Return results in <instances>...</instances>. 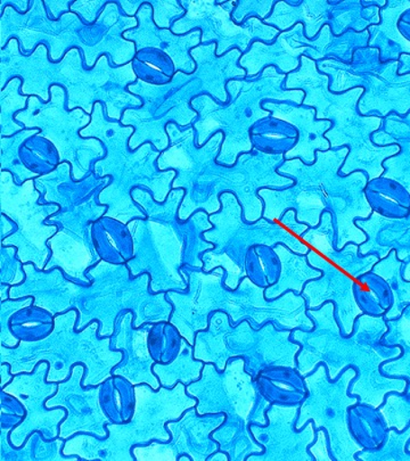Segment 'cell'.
<instances>
[{"mask_svg":"<svg viewBox=\"0 0 410 461\" xmlns=\"http://www.w3.org/2000/svg\"><path fill=\"white\" fill-rule=\"evenodd\" d=\"M349 152V148L318 150L313 166L305 165L300 158L285 159L278 174L295 176L297 183L284 191L263 188L259 192L265 202L263 219L279 221L287 210L293 209L299 222L314 228L326 210L335 217L336 249H343L348 243H366L367 236L355 220L369 218L373 213L364 192L369 176L364 171L348 176L339 175Z\"/></svg>","mask_w":410,"mask_h":461,"instance_id":"obj_1","label":"cell"},{"mask_svg":"<svg viewBox=\"0 0 410 461\" xmlns=\"http://www.w3.org/2000/svg\"><path fill=\"white\" fill-rule=\"evenodd\" d=\"M285 89L304 90L305 97L302 105L314 107L317 120L333 123L331 131L325 133L331 149H351L341 167V176L364 171L369 180L378 179L386 171L383 162L400 152L398 145L377 146L373 143L372 135L382 127L383 118L361 115L358 111L364 88H353L342 94L332 93L330 77L319 72L314 59L302 56L300 68L287 75Z\"/></svg>","mask_w":410,"mask_h":461,"instance_id":"obj_2","label":"cell"},{"mask_svg":"<svg viewBox=\"0 0 410 461\" xmlns=\"http://www.w3.org/2000/svg\"><path fill=\"white\" fill-rule=\"evenodd\" d=\"M77 310L54 318L53 331L46 339L29 342L20 340L19 347H0V361L10 364L13 375L32 373L39 363L50 364L49 383H62L71 376L75 365H85L87 368L82 385L85 387L102 385L114 376L112 370L123 363V353L111 351L110 338L97 339L99 322H92L84 330H75Z\"/></svg>","mask_w":410,"mask_h":461,"instance_id":"obj_3","label":"cell"},{"mask_svg":"<svg viewBox=\"0 0 410 461\" xmlns=\"http://www.w3.org/2000/svg\"><path fill=\"white\" fill-rule=\"evenodd\" d=\"M189 395L198 400V415L224 413L226 420L215 429L213 438L220 450L227 452L232 461H243L250 456L262 454L265 447L256 443L251 425H267L269 401L262 396L251 374L245 372V360L237 357L220 373L213 364L205 366L198 381L187 386Z\"/></svg>","mask_w":410,"mask_h":461,"instance_id":"obj_4","label":"cell"},{"mask_svg":"<svg viewBox=\"0 0 410 461\" xmlns=\"http://www.w3.org/2000/svg\"><path fill=\"white\" fill-rule=\"evenodd\" d=\"M287 75L275 67L266 68L256 81L231 80L227 93L232 95L230 106L217 104L208 95L193 99L191 105L200 113V120L194 124L198 131L197 144L208 143L214 132H224L222 152L217 161L222 165L234 166L237 157L251 152L253 145L249 131L258 120L269 118L271 112L263 109L265 99L291 104H304L305 93L301 89H285Z\"/></svg>","mask_w":410,"mask_h":461,"instance_id":"obj_5","label":"cell"},{"mask_svg":"<svg viewBox=\"0 0 410 461\" xmlns=\"http://www.w3.org/2000/svg\"><path fill=\"white\" fill-rule=\"evenodd\" d=\"M135 412L128 424H107L109 437L97 439L93 435L76 434L67 439L63 454L79 456L82 460L132 461L135 446L153 441H170L167 423L178 420L188 409L197 406L196 396L187 395V385L174 389L161 386L155 391L148 384L135 386Z\"/></svg>","mask_w":410,"mask_h":461,"instance_id":"obj_6","label":"cell"},{"mask_svg":"<svg viewBox=\"0 0 410 461\" xmlns=\"http://www.w3.org/2000/svg\"><path fill=\"white\" fill-rule=\"evenodd\" d=\"M335 228L333 214L323 212L321 223L310 228L301 240L310 248L306 254L309 265L323 271V278L310 280L302 292L306 301V309L322 307L327 301H333L335 316L341 331L351 336L355 330L356 319L364 312L357 304L355 286L357 280L379 261L377 256L360 258V248L348 243L343 249L335 248Z\"/></svg>","mask_w":410,"mask_h":461,"instance_id":"obj_7","label":"cell"},{"mask_svg":"<svg viewBox=\"0 0 410 461\" xmlns=\"http://www.w3.org/2000/svg\"><path fill=\"white\" fill-rule=\"evenodd\" d=\"M93 286L85 287L79 308V324L77 330L92 324L95 319L102 322L99 338L114 335L116 314L123 309L136 313L133 327L141 329L144 324L169 321L172 305L164 299V294L152 296L149 293L150 276L141 275L138 279H129L127 265L114 266L99 261L88 271Z\"/></svg>","mask_w":410,"mask_h":461,"instance_id":"obj_8","label":"cell"},{"mask_svg":"<svg viewBox=\"0 0 410 461\" xmlns=\"http://www.w3.org/2000/svg\"><path fill=\"white\" fill-rule=\"evenodd\" d=\"M228 314L215 312L210 319L208 331H198L194 344V357L203 363L214 364L224 372L231 357H243L249 374L269 367L296 368V355L300 344L290 342V330L279 331L269 321L260 330H253L249 321L232 329Z\"/></svg>","mask_w":410,"mask_h":461,"instance_id":"obj_9","label":"cell"},{"mask_svg":"<svg viewBox=\"0 0 410 461\" xmlns=\"http://www.w3.org/2000/svg\"><path fill=\"white\" fill-rule=\"evenodd\" d=\"M399 67L400 61L382 63L379 50L370 47L356 50L351 64L336 59L317 62L319 72L330 77L332 93L364 88L358 111L361 115L381 118L392 112L405 116L410 111V73L399 76Z\"/></svg>","mask_w":410,"mask_h":461,"instance_id":"obj_10","label":"cell"},{"mask_svg":"<svg viewBox=\"0 0 410 461\" xmlns=\"http://www.w3.org/2000/svg\"><path fill=\"white\" fill-rule=\"evenodd\" d=\"M132 132V127H121L118 122H107L105 114H103V105L101 103H96L94 106L92 122L80 131L81 137H98L99 140H102V143H105L107 149H109L107 157L119 161L120 166L105 165V163L98 161L95 165V170L97 172L101 169L106 170L111 167L109 172L115 176V180L110 187L105 188L109 189V191L118 187L119 184L123 183L118 196L109 204V210H107L105 217L118 220V221L124 223V225H127L133 218L146 219L148 217L146 213L142 212L141 209H138L132 203L131 192H129L132 187V184L141 183L146 185V186L152 189L154 200L158 203H162L167 197L163 196V194L159 192V189L152 182H150L149 179L144 178L142 176L157 180V182L166 185L168 187H171L170 184L172 182V179H158L152 176H162L167 174V171L159 174V172L155 171L152 167H137L138 163L144 161L137 159L141 149L138 150V153L128 152V140ZM109 172H106V174H109Z\"/></svg>","mask_w":410,"mask_h":461,"instance_id":"obj_11","label":"cell"},{"mask_svg":"<svg viewBox=\"0 0 410 461\" xmlns=\"http://www.w3.org/2000/svg\"><path fill=\"white\" fill-rule=\"evenodd\" d=\"M355 377L357 370L351 367L345 370L339 381L331 383L323 365H319L310 376L305 377L309 394L300 406L296 429H304L310 420H314L318 429H325L333 460L355 461L357 452L364 450L348 426V408L358 402L356 396L348 394L349 386Z\"/></svg>","mask_w":410,"mask_h":461,"instance_id":"obj_12","label":"cell"},{"mask_svg":"<svg viewBox=\"0 0 410 461\" xmlns=\"http://www.w3.org/2000/svg\"><path fill=\"white\" fill-rule=\"evenodd\" d=\"M51 102L42 105L36 96L29 99L27 110L15 115L17 122L25 128L41 129L38 137H45L54 144L59 154V161H68L72 166L73 179L79 180L88 174L93 158L105 157V149L97 140H82L80 131L92 122V116L77 109L64 110V89L51 86Z\"/></svg>","mask_w":410,"mask_h":461,"instance_id":"obj_13","label":"cell"},{"mask_svg":"<svg viewBox=\"0 0 410 461\" xmlns=\"http://www.w3.org/2000/svg\"><path fill=\"white\" fill-rule=\"evenodd\" d=\"M29 179L16 186L10 172L2 171V212L16 223L17 230L3 240V248L15 247L16 258L23 264H33L45 270L50 258L49 240L58 231L55 225H46L45 220L58 212V205H39L41 193Z\"/></svg>","mask_w":410,"mask_h":461,"instance_id":"obj_14","label":"cell"},{"mask_svg":"<svg viewBox=\"0 0 410 461\" xmlns=\"http://www.w3.org/2000/svg\"><path fill=\"white\" fill-rule=\"evenodd\" d=\"M149 220H136L128 228L133 239L135 258L127 262L132 277L145 273L152 277L150 290L153 293L185 292L187 283L180 274L183 265L185 240L172 223Z\"/></svg>","mask_w":410,"mask_h":461,"instance_id":"obj_15","label":"cell"},{"mask_svg":"<svg viewBox=\"0 0 410 461\" xmlns=\"http://www.w3.org/2000/svg\"><path fill=\"white\" fill-rule=\"evenodd\" d=\"M187 8V15L177 21L172 32L183 34L191 29L202 32L201 44L215 42V55L223 56L236 47L246 53L254 41L271 44L280 34L279 30L263 23L258 17H250L243 24L237 25L232 12L237 2H180Z\"/></svg>","mask_w":410,"mask_h":461,"instance_id":"obj_16","label":"cell"},{"mask_svg":"<svg viewBox=\"0 0 410 461\" xmlns=\"http://www.w3.org/2000/svg\"><path fill=\"white\" fill-rule=\"evenodd\" d=\"M378 6H364L360 0L327 2V0H305L299 5L291 2H278L271 14L263 23L285 32L297 23L305 25V37L313 41L328 25L335 36H342L349 30L364 32L381 23Z\"/></svg>","mask_w":410,"mask_h":461,"instance_id":"obj_17","label":"cell"},{"mask_svg":"<svg viewBox=\"0 0 410 461\" xmlns=\"http://www.w3.org/2000/svg\"><path fill=\"white\" fill-rule=\"evenodd\" d=\"M265 287L254 285L249 277H244L239 290L228 292L223 286L217 297V312H223L237 324L248 318L254 329L263 322L275 321L284 330H314V321L306 314V303L304 296L290 291L274 300H266Z\"/></svg>","mask_w":410,"mask_h":461,"instance_id":"obj_18","label":"cell"},{"mask_svg":"<svg viewBox=\"0 0 410 461\" xmlns=\"http://www.w3.org/2000/svg\"><path fill=\"white\" fill-rule=\"evenodd\" d=\"M50 366L41 361L32 373L15 375L11 383L4 387L3 392L14 396L25 408V417L14 429L10 439L12 445L23 447L34 432H41L45 438L54 439L59 437V425L66 420L68 412L62 407L49 409L46 401L58 393V383L47 382Z\"/></svg>","mask_w":410,"mask_h":461,"instance_id":"obj_19","label":"cell"},{"mask_svg":"<svg viewBox=\"0 0 410 461\" xmlns=\"http://www.w3.org/2000/svg\"><path fill=\"white\" fill-rule=\"evenodd\" d=\"M224 420V413L198 415L196 407L188 409L178 421L167 423L170 441L133 447L132 455L137 461H177L185 455L194 461L208 460L220 450L213 433Z\"/></svg>","mask_w":410,"mask_h":461,"instance_id":"obj_20","label":"cell"},{"mask_svg":"<svg viewBox=\"0 0 410 461\" xmlns=\"http://www.w3.org/2000/svg\"><path fill=\"white\" fill-rule=\"evenodd\" d=\"M300 404H273L267 411L269 426L251 425L253 438L265 447L262 454L250 456L248 461H314L308 447L316 438L314 423L296 429Z\"/></svg>","mask_w":410,"mask_h":461,"instance_id":"obj_21","label":"cell"},{"mask_svg":"<svg viewBox=\"0 0 410 461\" xmlns=\"http://www.w3.org/2000/svg\"><path fill=\"white\" fill-rule=\"evenodd\" d=\"M86 372L85 365L77 364L73 367L71 376L62 383H59L58 393L46 401V407L54 409L62 407L68 415L59 425V437L68 439L77 433H90L99 438L109 437L106 425L111 420L103 411L101 406L102 386L85 390L81 385Z\"/></svg>","mask_w":410,"mask_h":461,"instance_id":"obj_22","label":"cell"},{"mask_svg":"<svg viewBox=\"0 0 410 461\" xmlns=\"http://www.w3.org/2000/svg\"><path fill=\"white\" fill-rule=\"evenodd\" d=\"M180 273L188 276L189 292L185 295L176 291L167 292L168 299L175 305L170 322L194 346L196 334L208 329L209 313L217 312L215 300L223 286L224 269L219 267L209 275L189 270H181Z\"/></svg>","mask_w":410,"mask_h":461,"instance_id":"obj_23","label":"cell"},{"mask_svg":"<svg viewBox=\"0 0 410 461\" xmlns=\"http://www.w3.org/2000/svg\"><path fill=\"white\" fill-rule=\"evenodd\" d=\"M84 208H77V214L68 218L63 223V230L56 232L49 240V247L53 251L50 260L45 267L46 273L55 267H59L68 277L90 285L92 280L86 277V270L101 260L89 236L90 226L82 217ZM73 214V213H72Z\"/></svg>","mask_w":410,"mask_h":461,"instance_id":"obj_24","label":"cell"},{"mask_svg":"<svg viewBox=\"0 0 410 461\" xmlns=\"http://www.w3.org/2000/svg\"><path fill=\"white\" fill-rule=\"evenodd\" d=\"M33 264L23 267L27 282L23 285L10 288V299L33 296L34 307L45 309L53 316L63 313L71 308H79L80 297L85 287L64 279L62 271L55 268L49 274L38 271Z\"/></svg>","mask_w":410,"mask_h":461,"instance_id":"obj_25","label":"cell"},{"mask_svg":"<svg viewBox=\"0 0 410 461\" xmlns=\"http://www.w3.org/2000/svg\"><path fill=\"white\" fill-rule=\"evenodd\" d=\"M132 312L121 317L118 331L112 339L111 346L126 352V361H123L112 374L126 378L132 386L148 384L158 391L161 387L157 375L153 374L155 360L150 355L148 339L153 324L135 329L132 324Z\"/></svg>","mask_w":410,"mask_h":461,"instance_id":"obj_26","label":"cell"},{"mask_svg":"<svg viewBox=\"0 0 410 461\" xmlns=\"http://www.w3.org/2000/svg\"><path fill=\"white\" fill-rule=\"evenodd\" d=\"M263 109L271 112L274 118L283 120L296 128L299 138L296 144L284 154L285 159L300 158L306 166L314 165L318 150L331 149L325 133L333 123L328 120H317L314 107L296 105L291 103H265Z\"/></svg>","mask_w":410,"mask_h":461,"instance_id":"obj_27","label":"cell"},{"mask_svg":"<svg viewBox=\"0 0 410 461\" xmlns=\"http://www.w3.org/2000/svg\"><path fill=\"white\" fill-rule=\"evenodd\" d=\"M312 49L310 39L305 37V25L297 23L288 32H280L274 44L254 41L241 56L240 66L249 77H257L263 68H278L283 75H290L301 66V58Z\"/></svg>","mask_w":410,"mask_h":461,"instance_id":"obj_28","label":"cell"},{"mask_svg":"<svg viewBox=\"0 0 410 461\" xmlns=\"http://www.w3.org/2000/svg\"><path fill=\"white\" fill-rule=\"evenodd\" d=\"M138 24L140 28L132 32H124V38L136 41L137 51L144 47H157L174 62L175 70L192 73L196 71V62L193 61L189 50L201 44L202 32L196 30L187 36L177 37L169 30H159L154 27L150 20V5L145 2L138 12Z\"/></svg>","mask_w":410,"mask_h":461,"instance_id":"obj_29","label":"cell"},{"mask_svg":"<svg viewBox=\"0 0 410 461\" xmlns=\"http://www.w3.org/2000/svg\"><path fill=\"white\" fill-rule=\"evenodd\" d=\"M217 44L197 46L191 56L197 63L194 76L202 81L203 93L213 95L219 102L227 103V84L232 77H244L248 73L239 66L241 51L234 49L219 58Z\"/></svg>","mask_w":410,"mask_h":461,"instance_id":"obj_30","label":"cell"},{"mask_svg":"<svg viewBox=\"0 0 410 461\" xmlns=\"http://www.w3.org/2000/svg\"><path fill=\"white\" fill-rule=\"evenodd\" d=\"M383 122L382 131L372 135L373 143L398 145L400 152L383 162L386 171L382 176L401 185L410 195V113L405 116L392 113Z\"/></svg>","mask_w":410,"mask_h":461,"instance_id":"obj_31","label":"cell"},{"mask_svg":"<svg viewBox=\"0 0 410 461\" xmlns=\"http://www.w3.org/2000/svg\"><path fill=\"white\" fill-rule=\"evenodd\" d=\"M410 10L409 0H392L379 11L381 23L369 27L370 49L379 50L382 63L399 61L403 54L410 55V41L399 32L398 23L405 11Z\"/></svg>","mask_w":410,"mask_h":461,"instance_id":"obj_32","label":"cell"},{"mask_svg":"<svg viewBox=\"0 0 410 461\" xmlns=\"http://www.w3.org/2000/svg\"><path fill=\"white\" fill-rule=\"evenodd\" d=\"M274 252L279 258L282 273L275 285L266 288L267 300L278 299L288 291L301 295L306 282L322 277V271L310 266L305 256L296 254L280 243L275 245Z\"/></svg>","mask_w":410,"mask_h":461,"instance_id":"obj_33","label":"cell"},{"mask_svg":"<svg viewBox=\"0 0 410 461\" xmlns=\"http://www.w3.org/2000/svg\"><path fill=\"white\" fill-rule=\"evenodd\" d=\"M369 42V30L364 32H356L349 30L342 36H335L328 25H325L318 36L310 41L312 49L304 55L314 61L323 59H336L345 64H351L355 51L366 49Z\"/></svg>","mask_w":410,"mask_h":461,"instance_id":"obj_34","label":"cell"},{"mask_svg":"<svg viewBox=\"0 0 410 461\" xmlns=\"http://www.w3.org/2000/svg\"><path fill=\"white\" fill-rule=\"evenodd\" d=\"M194 346L187 339L181 340L179 355L170 365L154 364L153 373L159 383L167 389H174L178 383L185 385L192 384L202 376L205 364L201 360H194Z\"/></svg>","mask_w":410,"mask_h":461,"instance_id":"obj_35","label":"cell"},{"mask_svg":"<svg viewBox=\"0 0 410 461\" xmlns=\"http://www.w3.org/2000/svg\"><path fill=\"white\" fill-rule=\"evenodd\" d=\"M403 267V261L399 260L396 249H392L387 258L378 261L372 270L374 275L379 276L387 282L394 296L392 307L384 316L387 321L400 318L404 310L410 305V282L404 280L401 276Z\"/></svg>","mask_w":410,"mask_h":461,"instance_id":"obj_36","label":"cell"},{"mask_svg":"<svg viewBox=\"0 0 410 461\" xmlns=\"http://www.w3.org/2000/svg\"><path fill=\"white\" fill-rule=\"evenodd\" d=\"M356 225L365 230L369 235L375 234L370 236V240L382 231L381 242L396 244V247L394 249L399 260L404 261L407 258L410 247V214L405 219H391L374 212L369 221H357Z\"/></svg>","mask_w":410,"mask_h":461,"instance_id":"obj_37","label":"cell"},{"mask_svg":"<svg viewBox=\"0 0 410 461\" xmlns=\"http://www.w3.org/2000/svg\"><path fill=\"white\" fill-rule=\"evenodd\" d=\"M21 85L23 83H21L20 77H14L6 85L5 88L2 89V96H0V105H2L0 126H2L3 137H10L19 131H23V126L13 122V115L16 112L24 110L30 99L27 95L20 94Z\"/></svg>","mask_w":410,"mask_h":461,"instance_id":"obj_38","label":"cell"},{"mask_svg":"<svg viewBox=\"0 0 410 461\" xmlns=\"http://www.w3.org/2000/svg\"><path fill=\"white\" fill-rule=\"evenodd\" d=\"M410 438V426L405 433L400 434L396 430H391L390 438L382 451L373 454V452H360L358 459L360 460H410V452L405 451V443Z\"/></svg>","mask_w":410,"mask_h":461,"instance_id":"obj_39","label":"cell"},{"mask_svg":"<svg viewBox=\"0 0 410 461\" xmlns=\"http://www.w3.org/2000/svg\"><path fill=\"white\" fill-rule=\"evenodd\" d=\"M37 442H33V435H30L28 442L33 447V454L30 460H47V461H77L81 460L79 456H67L63 454V447L66 439L54 438V441L45 442L41 432H36Z\"/></svg>","mask_w":410,"mask_h":461,"instance_id":"obj_40","label":"cell"},{"mask_svg":"<svg viewBox=\"0 0 410 461\" xmlns=\"http://www.w3.org/2000/svg\"><path fill=\"white\" fill-rule=\"evenodd\" d=\"M276 3L273 0H269V2H265V0H261V2H245V0H241V2L236 3V7L234 12H232V20L234 23L243 24L245 23V17L256 15L258 19L266 20L273 12Z\"/></svg>","mask_w":410,"mask_h":461,"instance_id":"obj_41","label":"cell"},{"mask_svg":"<svg viewBox=\"0 0 410 461\" xmlns=\"http://www.w3.org/2000/svg\"><path fill=\"white\" fill-rule=\"evenodd\" d=\"M154 8V23L161 29H169L172 20L187 14L180 2H149Z\"/></svg>","mask_w":410,"mask_h":461,"instance_id":"obj_42","label":"cell"},{"mask_svg":"<svg viewBox=\"0 0 410 461\" xmlns=\"http://www.w3.org/2000/svg\"><path fill=\"white\" fill-rule=\"evenodd\" d=\"M30 304H32V299L28 297V299L23 300H10L5 301L2 304V344L3 346L10 347V339H8L7 334V322L10 321V318L13 313L19 312V310L23 309L25 307H29Z\"/></svg>","mask_w":410,"mask_h":461,"instance_id":"obj_43","label":"cell"},{"mask_svg":"<svg viewBox=\"0 0 410 461\" xmlns=\"http://www.w3.org/2000/svg\"><path fill=\"white\" fill-rule=\"evenodd\" d=\"M105 5H107L106 2H76L72 4L71 11L80 13L86 23H93L98 12Z\"/></svg>","mask_w":410,"mask_h":461,"instance_id":"obj_44","label":"cell"},{"mask_svg":"<svg viewBox=\"0 0 410 461\" xmlns=\"http://www.w3.org/2000/svg\"><path fill=\"white\" fill-rule=\"evenodd\" d=\"M318 439L316 443L310 446L309 451L313 455L314 460L317 461H332L333 458L328 454V441L326 433L323 429H318Z\"/></svg>","mask_w":410,"mask_h":461,"instance_id":"obj_45","label":"cell"},{"mask_svg":"<svg viewBox=\"0 0 410 461\" xmlns=\"http://www.w3.org/2000/svg\"><path fill=\"white\" fill-rule=\"evenodd\" d=\"M46 6L50 7L51 12V15L58 19V17L62 14V13L67 12L68 5L73 4V2H45Z\"/></svg>","mask_w":410,"mask_h":461,"instance_id":"obj_46","label":"cell"},{"mask_svg":"<svg viewBox=\"0 0 410 461\" xmlns=\"http://www.w3.org/2000/svg\"><path fill=\"white\" fill-rule=\"evenodd\" d=\"M11 365L10 364H2V368H0V376H2V389L5 387L8 383L13 381L14 378V375L11 372Z\"/></svg>","mask_w":410,"mask_h":461,"instance_id":"obj_47","label":"cell"},{"mask_svg":"<svg viewBox=\"0 0 410 461\" xmlns=\"http://www.w3.org/2000/svg\"><path fill=\"white\" fill-rule=\"evenodd\" d=\"M145 2H119L121 6H123L124 13L127 15H133L138 10V7L144 5Z\"/></svg>","mask_w":410,"mask_h":461,"instance_id":"obj_48","label":"cell"},{"mask_svg":"<svg viewBox=\"0 0 410 461\" xmlns=\"http://www.w3.org/2000/svg\"><path fill=\"white\" fill-rule=\"evenodd\" d=\"M400 67L398 70V75H407L410 73V55L403 54L400 56Z\"/></svg>","mask_w":410,"mask_h":461,"instance_id":"obj_49","label":"cell"},{"mask_svg":"<svg viewBox=\"0 0 410 461\" xmlns=\"http://www.w3.org/2000/svg\"><path fill=\"white\" fill-rule=\"evenodd\" d=\"M230 455L222 454V452H219V454H214L209 456V461H215V460H222V461H227L230 460Z\"/></svg>","mask_w":410,"mask_h":461,"instance_id":"obj_50","label":"cell"},{"mask_svg":"<svg viewBox=\"0 0 410 461\" xmlns=\"http://www.w3.org/2000/svg\"><path fill=\"white\" fill-rule=\"evenodd\" d=\"M404 278L405 280H408V282H410V262L405 266Z\"/></svg>","mask_w":410,"mask_h":461,"instance_id":"obj_51","label":"cell"}]
</instances>
